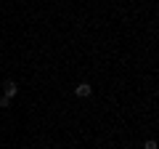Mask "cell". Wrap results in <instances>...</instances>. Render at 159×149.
Listing matches in <instances>:
<instances>
[{
    "label": "cell",
    "instance_id": "2",
    "mask_svg": "<svg viewBox=\"0 0 159 149\" xmlns=\"http://www.w3.org/2000/svg\"><path fill=\"white\" fill-rule=\"evenodd\" d=\"M16 93H19V85L8 80V83H6V88H3V96H6V99H13Z\"/></svg>",
    "mask_w": 159,
    "mask_h": 149
},
{
    "label": "cell",
    "instance_id": "1",
    "mask_svg": "<svg viewBox=\"0 0 159 149\" xmlns=\"http://www.w3.org/2000/svg\"><path fill=\"white\" fill-rule=\"evenodd\" d=\"M90 93H93L90 83H80V85H74V96H77V99H88Z\"/></svg>",
    "mask_w": 159,
    "mask_h": 149
},
{
    "label": "cell",
    "instance_id": "4",
    "mask_svg": "<svg viewBox=\"0 0 159 149\" xmlns=\"http://www.w3.org/2000/svg\"><path fill=\"white\" fill-rule=\"evenodd\" d=\"M143 149H157V141H154V138H148V141L143 144Z\"/></svg>",
    "mask_w": 159,
    "mask_h": 149
},
{
    "label": "cell",
    "instance_id": "3",
    "mask_svg": "<svg viewBox=\"0 0 159 149\" xmlns=\"http://www.w3.org/2000/svg\"><path fill=\"white\" fill-rule=\"evenodd\" d=\"M0 107H3V109H8V107H11V99H6V96H0Z\"/></svg>",
    "mask_w": 159,
    "mask_h": 149
}]
</instances>
